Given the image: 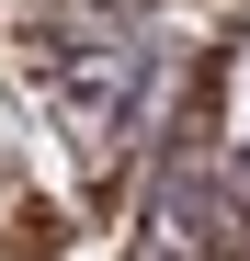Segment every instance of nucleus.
Wrapping results in <instances>:
<instances>
[{
	"mask_svg": "<svg viewBox=\"0 0 250 261\" xmlns=\"http://www.w3.org/2000/svg\"><path fill=\"white\" fill-rule=\"evenodd\" d=\"M228 227H239V250H250V148L228 159Z\"/></svg>",
	"mask_w": 250,
	"mask_h": 261,
	"instance_id": "2",
	"label": "nucleus"
},
{
	"mask_svg": "<svg viewBox=\"0 0 250 261\" xmlns=\"http://www.w3.org/2000/svg\"><path fill=\"white\" fill-rule=\"evenodd\" d=\"M23 68H34V91H46L57 137L80 148V170L103 182L125 159V137H137L159 68H171V34H159L148 0H57V12L23 34Z\"/></svg>",
	"mask_w": 250,
	"mask_h": 261,
	"instance_id": "1",
	"label": "nucleus"
}]
</instances>
